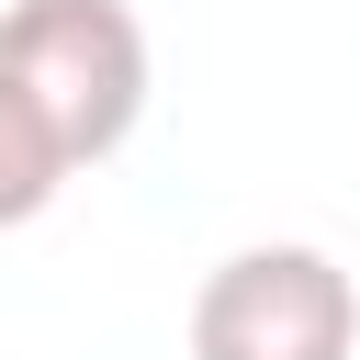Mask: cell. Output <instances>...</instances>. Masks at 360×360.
<instances>
[{
	"mask_svg": "<svg viewBox=\"0 0 360 360\" xmlns=\"http://www.w3.org/2000/svg\"><path fill=\"white\" fill-rule=\"evenodd\" d=\"M0 79L56 124L68 169H101L146 124V22L124 0H11L0 11Z\"/></svg>",
	"mask_w": 360,
	"mask_h": 360,
	"instance_id": "1",
	"label": "cell"
},
{
	"mask_svg": "<svg viewBox=\"0 0 360 360\" xmlns=\"http://www.w3.org/2000/svg\"><path fill=\"white\" fill-rule=\"evenodd\" d=\"M191 360H360V292L304 236L236 248L191 292Z\"/></svg>",
	"mask_w": 360,
	"mask_h": 360,
	"instance_id": "2",
	"label": "cell"
},
{
	"mask_svg": "<svg viewBox=\"0 0 360 360\" xmlns=\"http://www.w3.org/2000/svg\"><path fill=\"white\" fill-rule=\"evenodd\" d=\"M68 180H79V169H68L56 124H45V112H34V101L0 79V236H11V225H34V214L68 191Z\"/></svg>",
	"mask_w": 360,
	"mask_h": 360,
	"instance_id": "3",
	"label": "cell"
}]
</instances>
